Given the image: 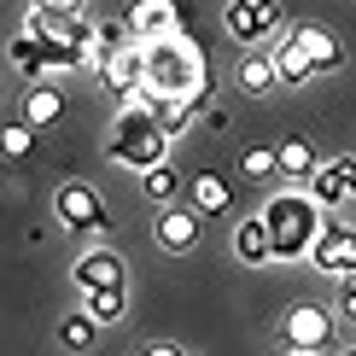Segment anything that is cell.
Segmentation results:
<instances>
[{"mask_svg": "<svg viewBox=\"0 0 356 356\" xmlns=\"http://www.w3.org/2000/svg\"><path fill=\"white\" fill-rule=\"evenodd\" d=\"M140 58H146V94L152 99H211V58L204 47L175 29L164 41H140Z\"/></svg>", "mask_w": 356, "mask_h": 356, "instance_id": "cell-1", "label": "cell"}, {"mask_svg": "<svg viewBox=\"0 0 356 356\" xmlns=\"http://www.w3.org/2000/svg\"><path fill=\"white\" fill-rule=\"evenodd\" d=\"M106 152L117 158V164H129V170H152V164H164V152H170V129L158 123V99L146 94V88L123 99V111H117V123H111Z\"/></svg>", "mask_w": 356, "mask_h": 356, "instance_id": "cell-2", "label": "cell"}, {"mask_svg": "<svg viewBox=\"0 0 356 356\" xmlns=\"http://www.w3.org/2000/svg\"><path fill=\"white\" fill-rule=\"evenodd\" d=\"M263 222L275 234V257H309V245L321 234V204L316 193H275Z\"/></svg>", "mask_w": 356, "mask_h": 356, "instance_id": "cell-3", "label": "cell"}, {"mask_svg": "<svg viewBox=\"0 0 356 356\" xmlns=\"http://www.w3.org/2000/svg\"><path fill=\"white\" fill-rule=\"evenodd\" d=\"M53 211H58V228H65V234H99L111 222L106 216V199H99L88 181H58Z\"/></svg>", "mask_w": 356, "mask_h": 356, "instance_id": "cell-4", "label": "cell"}, {"mask_svg": "<svg viewBox=\"0 0 356 356\" xmlns=\"http://www.w3.org/2000/svg\"><path fill=\"white\" fill-rule=\"evenodd\" d=\"M280 339H286L292 350H327V345H333V309H321V304H292L286 321H280Z\"/></svg>", "mask_w": 356, "mask_h": 356, "instance_id": "cell-5", "label": "cell"}, {"mask_svg": "<svg viewBox=\"0 0 356 356\" xmlns=\"http://www.w3.org/2000/svg\"><path fill=\"white\" fill-rule=\"evenodd\" d=\"M94 70H99V82H106V94H117V99L140 94V88H146V58H140V41H123V47H111Z\"/></svg>", "mask_w": 356, "mask_h": 356, "instance_id": "cell-6", "label": "cell"}, {"mask_svg": "<svg viewBox=\"0 0 356 356\" xmlns=\"http://www.w3.org/2000/svg\"><path fill=\"white\" fill-rule=\"evenodd\" d=\"M309 263L321 275H350L356 269V228L350 222H321L316 245H309Z\"/></svg>", "mask_w": 356, "mask_h": 356, "instance_id": "cell-7", "label": "cell"}, {"mask_svg": "<svg viewBox=\"0 0 356 356\" xmlns=\"http://www.w3.org/2000/svg\"><path fill=\"white\" fill-rule=\"evenodd\" d=\"M222 24H228V35L240 41V47H257V41L280 24V6H275V0H228Z\"/></svg>", "mask_w": 356, "mask_h": 356, "instance_id": "cell-8", "label": "cell"}, {"mask_svg": "<svg viewBox=\"0 0 356 356\" xmlns=\"http://www.w3.org/2000/svg\"><path fill=\"white\" fill-rule=\"evenodd\" d=\"M129 29H135V41H164L181 29V6L175 0H135L129 6Z\"/></svg>", "mask_w": 356, "mask_h": 356, "instance_id": "cell-9", "label": "cell"}, {"mask_svg": "<svg viewBox=\"0 0 356 356\" xmlns=\"http://www.w3.org/2000/svg\"><path fill=\"white\" fill-rule=\"evenodd\" d=\"M199 222H204L199 204H170V211L158 216V245L164 251H193L199 245Z\"/></svg>", "mask_w": 356, "mask_h": 356, "instance_id": "cell-10", "label": "cell"}, {"mask_svg": "<svg viewBox=\"0 0 356 356\" xmlns=\"http://www.w3.org/2000/svg\"><path fill=\"white\" fill-rule=\"evenodd\" d=\"M292 35L304 41V53H309V65H316V76H333V70H345V47L327 35L321 24H292Z\"/></svg>", "mask_w": 356, "mask_h": 356, "instance_id": "cell-11", "label": "cell"}, {"mask_svg": "<svg viewBox=\"0 0 356 356\" xmlns=\"http://www.w3.org/2000/svg\"><path fill=\"white\" fill-rule=\"evenodd\" d=\"M234 257L251 263V269L275 257V234H269V222H263V216H245L240 228H234Z\"/></svg>", "mask_w": 356, "mask_h": 356, "instance_id": "cell-12", "label": "cell"}, {"mask_svg": "<svg viewBox=\"0 0 356 356\" xmlns=\"http://www.w3.org/2000/svg\"><path fill=\"white\" fill-rule=\"evenodd\" d=\"M76 286L82 292L123 286V257H117V251H82V257H76Z\"/></svg>", "mask_w": 356, "mask_h": 356, "instance_id": "cell-13", "label": "cell"}, {"mask_svg": "<svg viewBox=\"0 0 356 356\" xmlns=\"http://www.w3.org/2000/svg\"><path fill=\"white\" fill-rule=\"evenodd\" d=\"M187 193H193V204H199L204 216H228L234 211V187H228V175H216V170H199L187 181Z\"/></svg>", "mask_w": 356, "mask_h": 356, "instance_id": "cell-14", "label": "cell"}, {"mask_svg": "<svg viewBox=\"0 0 356 356\" xmlns=\"http://www.w3.org/2000/svg\"><path fill=\"white\" fill-rule=\"evenodd\" d=\"M65 117V94L53 88V76H35L29 82V94H24V123H35V129H47Z\"/></svg>", "mask_w": 356, "mask_h": 356, "instance_id": "cell-15", "label": "cell"}, {"mask_svg": "<svg viewBox=\"0 0 356 356\" xmlns=\"http://www.w3.org/2000/svg\"><path fill=\"white\" fill-rule=\"evenodd\" d=\"M350 164H356V158L316 164V175H309V193H316V204H345V199H350Z\"/></svg>", "mask_w": 356, "mask_h": 356, "instance_id": "cell-16", "label": "cell"}, {"mask_svg": "<svg viewBox=\"0 0 356 356\" xmlns=\"http://www.w3.org/2000/svg\"><path fill=\"white\" fill-rule=\"evenodd\" d=\"M234 82H240V94H275V82H280L275 53H245L240 70H234Z\"/></svg>", "mask_w": 356, "mask_h": 356, "instance_id": "cell-17", "label": "cell"}, {"mask_svg": "<svg viewBox=\"0 0 356 356\" xmlns=\"http://www.w3.org/2000/svg\"><path fill=\"white\" fill-rule=\"evenodd\" d=\"M275 70H280V82H292V88H298L304 76H316V65H309L304 41L292 35V29H286V35H280V47H275Z\"/></svg>", "mask_w": 356, "mask_h": 356, "instance_id": "cell-18", "label": "cell"}, {"mask_svg": "<svg viewBox=\"0 0 356 356\" xmlns=\"http://www.w3.org/2000/svg\"><path fill=\"white\" fill-rule=\"evenodd\" d=\"M275 158H280V175H292V181H309V175H316V164H321V158H316V146H309V140H298V135H292V140H280V146H275Z\"/></svg>", "mask_w": 356, "mask_h": 356, "instance_id": "cell-19", "label": "cell"}, {"mask_svg": "<svg viewBox=\"0 0 356 356\" xmlns=\"http://www.w3.org/2000/svg\"><path fill=\"white\" fill-rule=\"evenodd\" d=\"M82 298H88V316H94L99 327H111V321H123V309H129L123 286H94V292H82Z\"/></svg>", "mask_w": 356, "mask_h": 356, "instance_id": "cell-20", "label": "cell"}, {"mask_svg": "<svg viewBox=\"0 0 356 356\" xmlns=\"http://www.w3.org/2000/svg\"><path fill=\"white\" fill-rule=\"evenodd\" d=\"M181 187H187V181H181V175H175L170 164H152V170H140V193H146L152 204H170Z\"/></svg>", "mask_w": 356, "mask_h": 356, "instance_id": "cell-21", "label": "cell"}, {"mask_svg": "<svg viewBox=\"0 0 356 356\" xmlns=\"http://www.w3.org/2000/svg\"><path fill=\"white\" fill-rule=\"evenodd\" d=\"M199 111H204L199 99H158V123L170 129V140H175V135H187V129H193V117H199Z\"/></svg>", "mask_w": 356, "mask_h": 356, "instance_id": "cell-22", "label": "cell"}, {"mask_svg": "<svg viewBox=\"0 0 356 356\" xmlns=\"http://www.w3.org/2000/svg\"><path fill=\"white\" fill-rule=\"evenodd\" d=\"M240 175H245V181L280 175V158H275V146H245V158H240Z\"/></svg>", "mask_w": 356, "mask_h": 356, "instance_id": "cell-23", "label": "cell"}, {"mask_svg": "<svg viewBox=\"0 0 356 356\" xmlns=\"http://www.w3.org/2000/svg\"><path fill=\"white\" fill-rule=\"evenodd\" d=\"M0 152L6 158H29L35 152V123H6L0 129Z\"/></svg>", "mask_w": 356, "mask_h": 356, "instance_id": "cell-24", "label": "cell"}, {"mask_svg": "<svg viewBox=\"0 0 356 356\" xmlns=\"http://www.w3.org/2000/svg\"><path fill=\"white\" fill-rule=\"evenodd\" d=\"M58 339H65L70 350H88V345L99 339V321H94V316L82 309V316H70V321H65V333H58Z\"/></svg>", "mask_w": 356, "mask_h": 356, "instance_id": "cell-25", "label": "cell"}, {"mask_svg": "<svg viewBox=\"0 0 356 356\" xmlns=\"http://www.w3.org/2000/svg\"><path fill=\"white\" fill-rule=\"evenodd\" d=\"M339 321H350V327H356V269L339 275Z\"/></svg>", "mask_w": 356, "mask_h": 356, "instance_id": "cell-26", "label": "cell"}, {"mask_svg": "<svg viewBox=\"0 0 356 356\" xmlns=\"http://www.w3.org/2000/svg\"><path fill=\"white\" fill-rule=\"evenodd\" d=\"M123 41H135L129 18H123V24H99V47H106V53H111V47H123ZM106 53H99V58H106Z\"/></svg>", "mask_w": 356, "mask_h": 356, "instance_id": "cell-27", "label": "cell"}, {"mask_svg": "<svg viewBox=\"0 0 356 356\" xmlns=\"http://www.w3.org/2000/svg\"><path fill=\"white\" fill-rule=\"evenodd\" d=\"M35 6H53V12H82V0H35Z\"/></svg>", "mask_w": 356, "mask_h": 356, "instance_id": "cell-28", "label": "cell"}, {"mask_svg": "<svg viewBox=\"0 0 356 356\" xmlns=\"http://www.w3.org/2000/svg\"><path fill=\"white\" fill-rule=\"evenodd\" d=\"M350 199H356V164H350Z\"/></svg>", "mask_w": 356, "mask_h": 356, "instance_id": "cell-29", "label": "cell"}]
</instances>
